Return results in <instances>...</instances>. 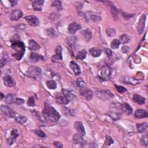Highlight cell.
Returning <instances> with one entry per match:
<instances>
[{"instance_id": "cell-36", "label": "cell", "mask_w": 148, "mask_h": 148, "mask_svg": "<svg viewBox=\"0 0 148 148\" xmlns=\"http://www.w3.org/2000/svg\"><path fill=\"white\" fill-rule=\"evenodd\" d=\"M109 115L114 121H116L119 119H120L121 118V114L120 113L118 112H111V114H109Z\"/></svg>"}, {"instance_id": "cell-16", "label": "cell", "mask_w": 148, "mask_h": 148, "mask_svg": "<svg viewBox=\"0 0 148 148\" xmlns=\"http://www.w3.org/2000/svg\"><path fill=\"white\" fill-rule=\"evenodd\" d=\"M134 116L135 118H137L138 119H145L147 118L148 114L146 110L140 109L135 111Z\"/></svg>"}, {"instance_id": "cell-5", "label": "cell", "mask_w": 148, "mask_h": 148, "mask_svg": "<svg viewBox=\"0 0 148 148\" xmlns=\"http://www.w3.org/2000/svg\"><path fill=\"white\" fill-rule=\"evenodd\" d=\"M100 75L102 79L105 80L108 79L111 75V68L108 65H104L101 69Z\"/></svg>"}, {"instance_id": "cell-11", "label": "cell", "mask_w": 148, "mask_h": 148, "mask_svg": "<svg viewBox=\"0 0 148 148\" xmlns=\"http://www.w3.org/2000/svg\"><path fill=\"white\" fill-rule=\"evenodd\" d=\"M74 128L79 134L82 135V136L85 135L86 132L85 127H84L83 124L82 122H80V121H76V122L74 124Z\"/></svg>"}, {"instance_id": "cell-31", "label": "cell", "mask_w": 148, "mask_h": 148, "mask_svg": "<svg viewBox=\"0 0 148 148\" xmlns=\"http://www.w3.org/2000/svg\"><path fill=\"white\" fill-rule=\"evenodd\" d=\"M81 33L85 37V39L87 40H89L90 39L91 37V32L90 31V30L89 29H87V30H84L83 31L81 32Z\"/></svg>"}, {"instance_id": "cell-37", "label": "cell", "mask_w": 148, "mask_h": 148, "mask_svg": "<svg viewBox=\"0 0 148 148\" xmlns=\"http://www.w3.org/2000/svg\"><path fill=\"white\" fill-rule=\"evenodd\" d=\"M106 33L109 37H115L116 35V31L115 28H108L106 30Z\"/></svg>"}, {"instance_id": "cell-50", "label": "cell", "mask_w": 148, "mask_h": 148, "mask_svg": "<svg viewBox=\"0 0 148 148\" xmlns=\"http://www.w3.org/2000/svg\"><path fill=\"white\" fill-rule=\"evenodd\" d=\"M130 48L127 46H123L122 49H121V50H122L123 53H128L130 52Z\"/></svg>"}, {"instance_id": "cell-41", "label": "cell", "mask_w": 148, "mask_h": 148, "mask_svg": "<svg viewBox=\"0 0 148 148\" xmlns=\"http://www.w3.org/2000/svg\"><path fill=\"white\" fill-rule=\"evenodd\" d=\"M52 5L53 7H56L57 9L59 10H62V3L60 1H54L52 3Z\"/></svg>"}, {"instance_id": "cell-8", "label": "cell", "mask_w": 148, "mask_h": 148, "mask_svg": "<svg viewBox=\"0 0 148 148\" xmlns=\"http://www.w3.org/2000/svg\"><path fill=\"white\" fill-rule=\"evenodd\" d=\"M19 132L18 130L16 129H13L11 132V137L8 139V144L9 145H12L16 141V138L19 137Z\"/></svg>"}, {"instance_id": "cell-48", "label": "cell", "mask_w": 148, "mask_h": 148, "mask_svg": "<svg viewBox=\"0 0 148 148\" xmlns=\"http://www.w3.org/2000/svg\"><path fill=\"white\" fill-rule=\"evenodd\" d=\"M7 63V59L5 57H3L1 60V67H3L4 65H6Z\"/></svg>"}, {"instance_id": "cell-34", "label": "cell", "mask_w": 148, "mask_h": 148, "mask_svg": "<svg viewBox=\"0 0 148 148\" xmlns=\"http://www.w3.org/2000/svg\"><path fill=\"white\" fill-rule=\"evenodd\" d=\"M87 52L85 50H82L80 52H79L76 54V58L78 59H79L82 60L83 59H85L86 57Z\"/></svg>"}, {"instance_id": "cell-26", "label": "cell", "mask_w": 148, "mask_h": 148, "mask_svg": "<svg viewBox=\"0 0 148 148\" xmlns=\"http://www.w3.org/2000/svg\"><path fill=\"white\" fill-rule=\"evenodd\" d=\"M137 129L140 133H143L146 131L147 129V123H143L141 124H137Z\"/></svg>"}, {"instance_id": "cell-20", "label": "cell", "mask_w": 148, "mask_h": 148, "mask_svg": "<svg viewBox=\"0 0 148 148\" xmlns=\"http://www.w3.org/2000/svg\"><path fill=\"white\" fill-rule=\"evenodd\" d=\"M44 3V1L43 0H39V1H34L33 2L32 6L35 11H40L42 9L43 4Z\"/></svg>"}, {"instance_id": "cell-54", "label": "cell", "mask_w": 148, "mask_h": 148, "mask_svg": "<svg viewBox=\"0 0 148 148\" xmlns=\"http://www.w3.org/2000/svg\"><path fill=\"white\" fill-rule=\"evenodd\" d=\"M1 99H2V98H3L5 97V96H4V94H3L2 93H1Z\"/></svg>"}, {"instance_id": "cell-19", "label": "cell", "mask_w": 148, "mask_h": 148, "mask_svg": "<svg viewBox=\"0 0 148 148\" xmlns=\"http://www.w3.org/2000/svg\"><path fill=\"white\" fill-rule=\"evenodd\" d=\"M69 67H70L72 71L74 72L75 75H79L80 74L81 71L80 67L76 62H74V61H72L70 63V64H69Z\"/></svg>"}, {"instance_id": "cell-12", "label": "cell", "mask_w": 148, "mask_h": 148, "mask_svg": "<svg viewBox=\"0 0 148 148\" xmlns=\"http://www.w3.org/2000/svg\"><path fill=\"white\" fill-rule=\"evenodd\" d=\"M81 28H82V26L80 25V24H78L77 23H73L69 24L68 27V31L70 34H74L78 30H80Z\"/></svg>"}, {"instance_id": "cell-28", "label": "cell", "mask_w": 148, "mask_h": 148, "mask_svg": "<svg viewBox=\"0 0 148 148\" xmlns=\"http://www.w3.org/2000/svg\"><path fill=\"white\" fill-rule=\"evenodd\" d=\"M57 102L60 104H67L69 102L68 99L65 96H59L56 97Z\"/></svg>"}, {"instance_id": "cell-44", "label": "cell", "mask_w": 148, "mask_h": 148, "mask_svg": "<svg viewBox=\"0 0 148 148\" xmlns=\"http://www.w3.org/2000/svg\"><path fill=\"white\" fill-rule=\"evenodd\" d=\"M114 141L111 137H110L109 135L106 136V145H111V144H114Z\"/></svg>"}, {"instance_id": "cell-33", "label": "cell", "mask_w": 148, "mask_h": 148, "mask_svg": "<svg viewBox=\"0 0 148 148\" xmlns=\"http://www.w3.org/2000/svg\"><path fill=\"white\" fill-rule=\"evenodd\" d=\"M130 38L128 35L127 34H124L120 37L119 41L120 42V43H122L123 44L129 43L130 42Z\"/></svg>"}, {"instance_id": "cell-55", "label": "cell", "mask_w": 148, "mask_h": 148, "mask_svg": "<svg viewBox=\"0 0 148 148\" xmlns=\"http://www.w3.org/2000/svg\"><path fill=\"white\" fill-rule=\"evenodd\" d=\"M34 147H43V146H38V145H35V146H34Z\"/></svg>"}, {"instance_id": "cell-3", "label": "cell", "mask_w": 148, "mask_h": 148, "mask_svg": "<svg viewBox=\"0 0 148 148\" xmlns=\"http://www.w3.org/2000/svg\"><path fill=\"white\" fill-rule=\"evenodd\" d=\"M1 112L4 116L9 118L14 119L17 115L16 113L13 109H12L9 106L7 105H2L1 106Z\"/></svg>"}, {"instance_id": "cell-25", "label": "cell", "mask_w": 148, "mask_h": 148, "mask_svg": "<svg viewBox=\"0 0 148 148\" xmlns=\"http://www.w3.org/2000/svg\"><path fill=\"white\" fill-rule=\"evenodd\" d=\"M28 44L29 48H30L31 50H38L40 49V46L34 40H29Z\"/></svg>"}, {"instance_id": "cell-52", "label": "cell", "mask_w": 148, "mask_h": 148, "mask_svg": "<svg viewBox=\"0 0 148 148\" xmlns=\"http://www.w3.org/2000/svg\"><path fill=\"white\" fill-rule=\"evenodd\" d=\"M106 53L107 55H108V56H111L112 55V51L110 50V49H107L106 50Z\"/></svg>"}, {"instance_id": "cell-24", "label": "cell", "mask_w": 148, "mask_h": 148, "mask_svg": "<svg viewBox=\"0 0 148 148\" xmlns=\"http://www.w3.org/2000/svg\"><path fill=\"white\" fill-rule=\"evenodd\" d=\"M4 85L7 87H12L14 85V82L11 76H6L4 78Z\"/></svg>"}, {"instance_id": "cell-2", "label": "cell", "mask_w": 148, "mask_h": 148, "mask_svg": "<svg viewBox=\"0 0 148 148\" xmlns=\"http://www.w3.org/2000/svg\"><path fill=\"white\" fill-rule=\"evenodd\" d=\"M43 113V114L47 116L49 120L53 121V122H57L60 119V114L52 106L46 105L45 107Z\"/></svg>"}, {"instance_id": "cell-39", "label": "cell", "mask_w": 148, "mask_h": 148, "mask_svg": "<svg viewBox=\"0 0 148 148\" xmlns=\"http://www.w3.org/2000/svg\"><path fill=\"white\" fill-rule=\"evenodd\" d=\"M111 13L112 14L113 17H114V18L115 19H117L118 16V11L117 9V8L113 5H112V7H111Z\"/></svg>"}, {"instance_id": "cell-6", "label": "cell", "mask_w": 148, "mask_h": 148, "mask_svg": "<svg viewBox=\"0 0 148 148\" xmlns=\"http://www.w3.org/2000/svg\"><path fill=\"white\" fill-rule=\"evenodd\" d=\"M97 96L103 100H107L113 97V94L111 92L106 90H100L95 92Z\"/></svg>"}, {"instance_id": "cell-17", "label": "cell", "mask_w": 148, "mask_h": 148, "mask_svg": "<svg viewBox=\"0 0 148 148\" xmlns=\"http://www.w3.org/2000/svg\"><path fill=\"white\" fill-rule=\"evenodd\" d=\"M85 16L87 20H92V21L96 22H99L101 20L100 17L95 15V14H94L93 12H86L85 14Z\"/></svg>"}, {"instance_id": "cell-32", "label": "cell", "mask_w": 148, "mask_h": 148, "mask_svg": "<svg viewBox=\"0 0 148 148\" xmlns=\"http://www.w3.org/2000/svg\"><path fill=\"white\" fill-rule=\"evenodd\" d=\"M46 86H48V88L49 89L52 90H54L55 89H56L57 88V84L56 82L52 80H48L47 82H46Z\"/></svg>"}, {"instance_id": "cell-30", "label": "cell", "mask_w": 148, "mask_h": 148, "mask_svg": "<svg viewBox=\"0 0 148 148\" xmlns=\"http://www.w3.org/2000/svg\"><path fill=\"white\" fill-rule=\"evenodd\" d=\"M14 119H15L16 121H17V122L20 124H24L27 120V118H26L25 116H21L17 114Z\"/></svg>"}, {"instance_id": "cell-13", "label": "cell", "mask_w": 148, "mask_h": 148, "mask_svg": "<svg viewBox=\"0 0 148 148\" xmlns=\"http://www.w3.org/2000/svg\"><path fill=\"white\" fill-rule=\"evenodd\" d=\"M74 142L75 144H80L83 146L86 144V141L83 138V136L80 134H75L73 137Z\"/></svg>"}, {"instance_id": "cell-38", "label": "cell", "mask_w": 148, "mask_h": 148, "mask_svg": "<svg viewBox=\"0 0 148 148\" xmlns=\"http://www.w3.org/2000/svg\"><path fill=\"white\" fill-rule=\"evenodd\" d=\"M120 42L118 39H114L111 43V47L113 49H116L119 48Z\"/></svg>"}, {"instance_id": "cell-14", "label": "cell", "mask_w": 148, "mask_h": 148, "mask_svg": "<svg viewBox=\"0 0 148 148\" xmlns=\"http://www.w3.org/2000/svg\"><path fill=\"white\" fill-rule=\"evenodd\" d=\"M23 12L19 9H16L12 11L11 15V19L13 21H17L23 16Z\"/></svg>"}, {"instance_id": "cell-29", "label": "cell", "mask_w": 148, "mask_h": 148, "mask_svg": "<svg viewBox=\"0 0 148 148\" xmlns=\"http://www.w3.org/2000/svg\"><path fill=\"white\" fill-rule=\"evenodd\" d=\"M15 100L16 98H14V97L13 96V94H8L7 95V97L5 98V101L6 103L8 104H12L13 103H15Z\"/></svg>"}, {"instance_id": "cell-18", "label": "cell", "mask_w": 148, "mask_h": 148, "mask_svg": "<svg viewBox=\"0 0 148 148\" xmlns=\"http://www.w3.org/2000/svg\"><path fill=\"white\" fill-rule=\"evenodd\" d=\"M30 62L32 63H37L39 61L43 60V57L42 55H40L37 53H31L29 57Z\"/></svg>"}, {"instance_id": "cell-45", "label": "cell", "mask_w": 148, "mask_h": 148, "mask_svg": "<svg viewBox=\"0 0 148 148\" xmlns=\"http://www.w3.org/2000/svg\"><path fill=\"white\" fill-rule=\"evenodd\" d=\"M27 105L30 107L34 106L35 105V100L33 97H31L29 98L27 102Z\"/></svg>"}, {"instance_id": "cell-4", "label": "cell", "mask_w": 148, "mask_h": 148, "mask_svg": "<svg viewBox=\"0 0 148 148\" xmlns=\"http://www.w3.org/2000/svg\"><path fill=\"white\" fill-rule=\"evenodd\" d=\"M42 74V69L37 66H31L26 72L25 75L28 77L36 78Z\"/></svg>"}, {"instance_id": "cell-46", "label": "cell", "mask_w": 148, "mask_h": 148, "mask_svg": "<svg viewBox=\"0 0 148 148\" xmlns=\"http://www.w3.org/2000/svg\"><path fill=\"white\" fill-rule=\"evenodd\" d=\"M60 16V15L59 13H53L50 14V19L52 20H56L57 19H59Z\"/></svg>"}, {"instance_id": "cell-40", "label": "cell", "mask_w": 148, "mask_h": 148, "mask_svg": "<svg viewBox=\"0 0 148 148\" xmlns=\"http://www.w3.org/2000/svg\"><path fill=\"white\" fill-rule=\"evenodd\" d=\"M77 86L80 88H85L86 86V83L85 81H83L82 78H78L76 81Z\"/></svg>"}, {"instance_id": "cell-23", "label": "cell", "mask_w": 148, "mask_h": 148, "mask_svg": "<svg viewBox=\"0 0 148 148\" xmlns=\"http://www.w3.org/2000/svg\"><path fill=\"white\" fill-rule=\"evenodd\" d=\"M53 59L55 58V60H62L63 56H62V46L59 45L57 46L56 49V55L52 57Z\"/></svg>"}, {"instance_id": "cell-9", "label": "cell", "mask_w": 148, "mask_h": 148, "mask_svg": "<svg viewBox=\"0 0 148 148\" xmlns=\"http://www.w3.org/2000/svg\"><path fill=\"white\" fill-rule=\"evenodd\" d=\"M24 18L26 20H27V22L28 23V24L32 26L35 27V26L38 25L39 24V21L38 18L34 15L27 16H25Z\"/></svg>"}, {"instance_id": "cell-22", "label": "cell", "mask_w": 148, "mask_h": 148, "mask_svg": "<svg viewBox=\"0 0 148 148\" xmlns=\"http://www.w3.org/2000/svg\"><path fill=\"white\" fill-rule=\"evenodd\" d=\"M89 52L93 57H98L101 56L102 53V50L97 48H93L89 50Z\"/></svg>"}, {"instance_id": "cell-27", "label": "cell", "mask_w": 148, "mask_h": 148, "mask_svg": "<svg viewBox=\"0 0 148 148\" xmlns=\"http://www.w3.org/2000/svg\"><path fill=\"white\" fill-rule=\"evenodd\" d=\"M76 40L77 39L76 37H69L66 39V42L67 43L69 46L73 47L74 46H75V43H76Z\"/></svg>"}, {"instance_id": "cell-10", "label": "cell", "mask_w": 148, "mask_h": 148, "mask_svg": "<svg viewBox=\"0 0 148 148\" xmlns=\"http://www.w3.org/2000/svg\"><path fill=\"white\" fill-rule=\"evenodd\" d=\"M146 14H144L142 16L141 19L139 21L138 23V33L140 35L142 34L145 30V22H146Z\"/></svg>"}, {"instance_id": "cell-49", "label": "cell", "mask_w": 148, "mask_h": 148, "mask_svg": "<svg viewBox=\"0 0 148 148\" xmlns=\"http://www.w3.org/2000/svg\"><path fill=\"white\" fill-rule=\"evenodd\" d=\"M24 100L22 99V98H16L15 103L17 104V105H21V104H24Z\"/></svg>"}, {"instance_id": "cell-51", "label": "cell", "mask_w": 148, "mask_h": 148, "mask_svg": "<svg viewBox=\"0 0 148 148\" xmlns=\"http://www.w3.org/2000/svg\"><path fill=\"white\" fill-rule=\"evenodd\" d=\"M54 145L55 147H58V148H62L63 147V145H62V144H61L60 142H57V141L54 142Z\"/></svg>"}, {"instance_id": "cell-42", "label": "cell", "mask_w": 148, "mask_h": 148, "mask_svg": "<svg viewBox=\"0 0 148 148\" xmlns=\"http://www.w3.org/2000/svg\"><path fill=\"white\" fill-rule=\"evenodd\" d=\"M115 87H116V90L118 91V93H123L127 91V89L126 88H124L123 86L115 85Z\"/></svg>"}, {"instance_id": "cell-21", "label": "cell", "mask_w": 148, "mask_h": 148, "mask_svg": "<svg viewBox=\"0 0 148 148\" xmlns=\"http://www.w3.org/2000/svg\"><path fill=\"white\" fill-rule=\"evenodd\" d=\"M133 100L135 103L138 104V105H143L145 103V98L138 94H135L134 95Z\"/></svg>"}, {"instance_id": "cell-7", "label": "cell", "mask_w": 148, "mask_h": 148, "mask_svg": "<svg viewBox=\"0 0 148 148\" xmlns=\"http://www.w3.org/2000/svg\"><path fill=\"white\" fill-rule=\"evenodd\" d=\"M80 93L82 96H83L88 101L91 100L93 96V92L91 89L88 88H82V89H81L80 90Z\"/></svg>"}, {"instance_id": "cell-47", "label": "cell", "mask_w": 148, "mask_h": 148, "mask_svg": "<svg viewBox=\"0 0 148 148\" xmlns=\"http://www.w3.org/2000/svg\"><path fill=\"white\" fill-rule=\"evenodd\" d=\"M35 133L37 135H38L39 137L40 138H45L46 137L45 134L42 131H41V130H36Z\"/></svg>"}, {"instance_id": "cell-15", "label": "cell", "mask_w": 148, "mask_h": 148, "mask_svg": "<svg viewBox=\"0 0 148 148\" xmlns=\"http://www.w3.org/2000/svg\"><path fill=\"white\" fill-rule=\"evenodd\" d=\"M120 108L124 114L126 115H130L132 113V109L130 105L127 103H124L121 105Z\"/></svg>"}, {"instance_id": "cell-53", "label": "cell", "mask_w": 148, "mask_h": 148, "mask_svg": "<svg viewBox=\"0 0 148 148\" xmlns=\"http://www.w3.org/2000/svg\"><path fill=\"white\" fill-rule=\"evenodd\" d=\"M9 2L11 3L12 6L15 5L17 4V1H14V0H11V1H9Z\"/></svg>"}, {"instance_id": "cell-1", "label": "cell", "mask_w": 148, "mask_h": 148, "mask_svg": "<svg viewBox=\"0 0 148 148\" xmlns=\"http://www.w3.org/2000/svg\"><path fill=\"white\" fill-rule=\"evenodd\" d=\"M12 48L15 51L13 57L17 60L22 59L25 52V46L24 43L20 40H13L12 42Z\"/></svg>"}, {"instance_id": "cell-35", "label": "cell", "mask_w": 148, "mask_h": 148, "mask_svg": "<svg viewBox=\"0 0 148 148\" xmlns=\"http://www.w3.org/2000/svg\"><path fill=\"white\" fill-rule=\"evenodd\" d=\"M63 92L64 95L67 98L69 101L71 100L74 97V94L72 93H71V91H69V90H63Z\"/></svg>"}, {"instance_id": "cell-43", "label": "cell", "mask_w": 148, "mask_h": 148, "mask_svg": "<svg viewBox=\"0 0 148 148\" xmlns=\"http://www.w3.org/2000/svg\"><path fill=\"white\" fill-rule=\"evenodd\" d=\"M141 144L144 145L145 146H147V134L142 136V137L141 138Z\"/></svg>"}]
</instances>
